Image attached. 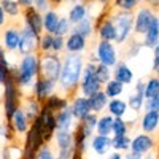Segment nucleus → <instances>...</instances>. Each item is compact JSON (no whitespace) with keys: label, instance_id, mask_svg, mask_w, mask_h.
Masks as SVG:
<instances>
[{"label":"nucleus","instance_id":"1","mask_svg":"<svg viewBox=\"0 0 159 159\" xmlns=\"http://www.w3.org/2000/svg\"><path fill=\"white\" fill-rule=\"evenodd\" d=\"M83 56L81 54H67L62 61V70L59 76V83L64 91H73L80 86V80L83 73Z\"/></svg>","mask_w":159,"mask_h":159},{"label":"nucleus","instance_id":"2","mask_svg":"<svg viewBox=\"0 0 159 159\" xmlns=\"http://www.w3.org/2000/svg\"><path fill=\"white\" fill-rule=\"evenodd\" d=\"M11 75L15 78L16 84L19 86V89L32 86V81L38 76V56H37V52L24 54L18 67L11 69Z\"/></svg>","mask_w":159,"mask_h":159},{"label":"nucleus","instance_id":"3","mask_svg":"<svg viewBox=\"0 0 159 159\" xmlns=\"http://www.w3.org/2000/svg\"><path fill=\"white\" fill-rule=\"evenodd\" d=\"M62 70V61L56 52H43L42 57H38V75L43 76L52 83L59 81Z\"/></svg>","mask_w":159,"mask_h":159},{"label":"nucleus","instance_id":"4","mask_svg":"<svg viewBox=\"0 0 159 159\" xmlns=\"http://www.w3.org/2000/svg\"><path fill=\"white\" fill-rule=\"evenodd\" d=\"M115 27H116V40L118 45H123L127 42V38L132 35L134 30V15L130 11H116L111 16Z\"/></svg>","mask_w":159,"mask_h":159},{"label":"nucleus","instance_id":"5","mask_svg":"<svg viewBox=\"0 0 159 159\" xmlns=\"http://www.w3.org/2000/svg\"><path fill=\"white\" fill-rule=\"evenodd\" d=\"M5 91H3V110H5V116L7 119L10 121L13 113H15L19 107L21 103V99H19V86L16 84L15 78H13V75L10 73V76L7 78L5 81Z\"/></svg>","mask_w":159,"mask_h":159},{"label":"nucleus","instance_id":"6","mask_svg":"<svg viewBox=\"0 0 159 159\" xmlns=\"http://www.w3.org/2000/svg\"><path fill=\"white\" fill-rule=\"evenodd\" d=\"M96 62H89L83 67V73H81V80H80V91H81V96L89 97L96 92L102 91V83L99 81V78L96 75Z\"/></svg>","mask_w":159,"mask_h":159},{"label":"nucleus","instance_id":"7","mask_svg":"<svg viewBox=\"0 0 159 159\" xmlns=\"http://www.w3.org/2000/svg\"><path fill=\"white\" fill-rule=\"evenodd\" d=\"M157 16L154 15V11L151 7H142L137 10L135 16H134V32L135 35H143L148 30V27L151 25V22L156 19Z\"/></svg>","mask_w":159,"mask_h":159},{"label":"nucleus","instance_id":"8","mask_svg":"<svg viewBox=\"0 0 159 159\" xmlns=\"http://www.w3.org/2000/svg\"><path fill=\"white\" fill-rule=\"evenodd\" d=\"M96 56H97V62L107 65V67H115L118 62V54H116V49H115L113 43L105 42V40H100L97 43Z\"/></svg>","mask_w":159,"mask_h":159},{"label":"nucleus","instance_id":"9","mask_svg":"<svg viewBox=\"0 0 159 159\" xmlns=\"http://www.w3.org/2000/svg\"><path fill=\"white\" fill-rule=\"evenodd\" d=\"M54 139L59 148L57 159H70L73 153V132L72 130H57L54 132Z\"/></svg>","mask_w":159,"mask_h":159},{"label":"nucleus","instance_id":"10","mask_svg":"<svg viewBox=\"0 0 159 159\" xmlns=\"http://www.w3.org/2000/svg\"><path fill=\"white\" fill-rule=\"evenodd\" d=\"M37 121L40 124V129H42V134H43V139L46 143L56 132V113H52L42 107V111H40Z\"/></svg>","mask_w":159,"mask_h":159},{"label":"nucleus","instance_id":"11","mask_svg":"<svg viewBox=\"0 0 159 159\" xmlns=\"http://www.w3.org/2000/svg\"><path fill=\"white\" fill-rule=\"evenodd\" d=\"M38 40L40 35H37L34 30H30L29 27H24L21 29V42L18 46V51L21 54H30V52H35V49L38 48Z\"/></svg>","mask_w":159,"mask_h":159},{"label":"nucleus","instance_id":"12","mask_svg":"<svg viewBox=\"0 0 159 159\" xmlns=\"http://www.w3.org/2000/svg\"><path fill=\"white\" fill-rule=\"evenodd\" d=\"M22 18H24V25L34 30L37 35L43 34V15L40 11H37L34 7H27L22 11Z\"/></svg>","mask_w":159,"mask_h":159},{"label":"nucleus","instance_id":"13","mask_svg":"<svg viewBox=\"0 0 159 159\" xmlns=\"http://www.w3.org/2000/svg\"><path fill=\"white\" fill-rule=\"evenodd\" d=\"M64 49H67L69 54H80V52H83L86 49V38L76 32H70L65 37Z\"/></svg>","mask_w":159,"mask_h":159},{"label":"nucleus","instance_id":"14","mask_svg":"<svg viewBox=\"0 0 159 159\" xmlns=\"http://www.w3.org/2000/svg\"><path fill=\"white\" fill-rule=\"evenodd\" d=\"M54 91V83L49 81V80L43 78V76H38L34 83V97L38 102H43L48 96L52 94Z\"/></svg>","mask_w":159,"mask_h":159},{"label":"nucleus","instance_id":"15","mask_svg":"<svg viewBox=\"0 0 159 159\" xmlns=\"http://www.w3.org/2000/svg\"><path fill=\"white\" fill-rule=\"evenodd\" d=\"M154 147V142L148 134H139L137 137H134L130 140V151L139 153V154H147L148 151H151V148Z\"/></svg>","mask_w":159,"mask_h":159},{"label":"nucleus","instance_id":"16","mask_svg":"<svg viewBox=\"0 0 159 159\" xmlns=\"http://www.w3.org/2000/svg\"><path fill=\"white\" fill-rule=\"evenodd\" d=\"M69 108L72 111V116L78 121L84 119L89 113H91V108H89V103H88V97L84 96H78L73 99L72 105H69Z\"/></svg>","mask_w":159,"mask_h":159},{"label":"nucleus","instance_id":"17","mask_svg":"<svg viewBox=\"0 0 159 159\" xmlns=\"http://www.w3.org/2000/svg\"><path fill=\"white\" fill-rule=\"evenodd\" d=\"M97 34H99V38L100 40H105V42H115L116 40V27H115V22L110 18H105L99 22L97 25Z\"/></svg>","mask_w":159,"mask_h":159},{"label":"nucleus","instance_id":"18","mask_svg":"<svg viewBox=\"0 0 159 159\" xmlns=\"http://www.w3.org/2000/svg\"><path fill=\"white\" fill-rule=\"evenodd\" d=\"M113 80L119 81L121 84H130L132 80H134V72L129 69L126 62H116L113 70Z\"/></svg>","mask_w":159,"mask_h":159},{"label":"nucleus","instance_id":"19","mask_svg":"<svg viewBox=\"0 0 159 159\" xmlns=\"http://www.w3.org/2000/svg\"><path fill=\"white\" fill-rule=\"evenodd\" d=\"M21 42V30L16 27H8L3 32V48L5 51H18Z\"/></svg>","mask_w":159,"mask_h":159},{"label":"nucleus","instance_id":"20","mask_svg":"<svg viewBox=\"0 0 159 159\" xmlns=\"http://www.w3.org/2000/svg\"><path fill=\"white\" fill-rule=\"evenodd\" d=\"M10 126L15 129V132H18V134H25V132L29 130L30 127V123L27 121V118H25L22 108H18L15 113H13L11 119H10Z\"/></svg>","mask_w":159,"mask_h":159},{"label":"nucleus","instance_id":"21","mask_svg":"<svg viewBox=\"0 0 159 159\" xmlns=\"http://www.w3.org/2000/svg\"><path fill=\"white\" fill-rule=\"evenodd\" d=\"M97 119H99L97 113H92V111H91L84 119H81V121L78 123L76 130H78V132H81V134H83L86 139H91V137H92V134H94V130H96Z\"/></svg>","mask_w":159,"mask_h":159},{"label":"nucleus","instance_id":"22","mask_svg":"<svg viewBox=\"0 0 159 159\" xmlns=\"http://www.w3.org/2000/svg\"><path fill=\"white\" fill-rule=\"evenodd\" d=\"M67 107H69V100L62 96H57V94H51L43 100V108H46L52 113H57Z\"/></svg>","mask_w":159,"mask_h":159},{"label":"nucleus","instance_id":"23","mask_svg":"<svg viewBox=\"0 0 159 159\" xmlns=\"http://www.w3.org/2000/svg\"><path fill=\"white\" fill-rule=\"evenodd\" d=\"M91 148L97 154H107L108 150H111V137L107 135H92L91 137Z\"/></svg>","mask_w":159,"mask_h":159},{"label":"nucleus","instance_id":"24","mask_svg":"<svg viewBox=\"0 0 159 159\" xmlns=\"http://www.w3.org/2000/svg\"><path fill=\"white\" fill-rule=\"evenodd\" d=\"M157 43H159V25H157V18H156L148 27V30L143 34V43L142 45L153 49Z\"/></svg>","mask_w":159,"mask_h":159},{"label":"nucleus","instance_id":"25","mask_svg":"<svg viewBox=\"0 0 159 159\" xmlns=\"http://www.w3.org/2000/svg\"><path fill=\"white\" fill-rule=\"evenodd\" d=\"M88 16V5L86 3H73L69 10V15H67V19L72 25L78 24L81 19H84Z\"/></svg>","mask_w":159,"mask_h":159},{"label":"nucleus","instance_id":"26","mask_svg":"<svg viewBox=\"0 0 159 159\" xmlns=\"http://www.w3.org/2000/svg\"><path fill=\"white\" fill-rule=\"evenodd\" d=\"M88 103H89V108H91L92 113H99V111H102L105 107H107L108 97L105 96L103 91H99V92H96V94H92V96L88 97Z\"/></svg>","mask_w":159,"mask_h":159},{"label":"nucleus","instance_id":"27","mask_svg":"<svg viewBox=\"0 0 159 159\" xmlns=\"http://www.w3.org/2000/svg\"><path fill=\"white\" fill-rule=\"evenodd\" d=\"M72 124H73V116L69 107L56 113V129L57 130H70Z\"/></svg>","mask_w":159,"mask_h":159},{"label":"nucleus","instance_id":"28","mask_svg":"<svg viewBox=\"0 0 159 159\" xmlns=\"http://www.w3.org/2000/svg\"><path fill=\"white\" fill-rule=\"evenodd\" d=\"M159 126V111H145L142 116V130L150 134Z\"/></svg>","mask_w":159,"mask_h":159},{"label":"nucleus","instance_id":"29","mask_svg":"<svg viewBox=\"0 0 159 159\" xmlns=\"http://www.w3.org/2000/svg\"><path fill=\"white\" fill-rule=\"evenodd\" d=\"M22 111H24L25 118H27V121H29V123H32L34 119H37V118H38L40 111H42V103H40L35 97H29V99H27V102H25V105H24Z\"/></svg>","mask_w":159,"mask_h":159},{"label":"nucleus","instance_id":"30","mask_svg":"<svg viewBox=\"0 0 159 159\" xmlns=\"http://www.w3.org/2000/svg\"><path fill=\"white\" fill-rule=\"evenodd\" d=\"M59 13L56 10H48L43 13V32L46 34H54V29L59 22Z\"/></svg>","mask_w":159,"mask_h":159},{"label":"nucleus","instance_id":"31","mask_svg":"<svg viewBox=\"0 0 159 159\" xmlns=\"http://www.w3.org/2000/svg\"><path fill=\"white\" fill-rule=\"evenodd\" d=\"M72 32H76L81 37H84L86 40L94 34V24H92V19L89 16H86L84 19H81L78 24L72 25Z\"/></svg>","mask_w":159,"mask_h":159},{"label":"nucleus","instance_id":"32","mask_svg":"<svg viewBox=\"0 0 159 159\" xmlns=\"http://www.w3.org/2000/svg\"><path fill=\"white\" fill-rule=\"evenodd\" d=\"M107 107H108V115H111L113 118H123L127 111V102L121 100V99H111L108 103H107Z\"/></svg>","mask_w":159,"mask_h":159},{"label":"nucleus","instance_id":"33","mask_svg":"<svg viewBox=\"0 0 159 159\" xmlns=\"http://www.w3.org/2000/svg\"><path fill=\"white\" fill-rule=\"evenodd\" d=\"M111 127H113V116L111 115H103L97 119L96 124V130L99 135H107L110 137L111 134Z\"/></svg>","mask_w":159,"mask_h":159},{"label":"nucleus","instance_id":"34","mask_svg":"<svg viewBox=\"0 0 159 159\" xmlns=\"http://www.w3.org/2000/svg\"><path fill=\"white\" fill-rule=\"evenodd\" d=\"M102 91L105 92V96L108 99H116L118 96H121V92L124 91V84H121L119 81H116V80H110V81L105 83Z\"/></svg>","mask_w":159,"mask_h":159},{"label":"nucleus","instance_id":"35","mask_svg":"<svg viewBox=\"0 0 159 159\" xmlns=\"http://www.w3.org/2000/svg\"><path fill=\"white\" fill-rule=\"evenodd\" d=\"M0 7L5 11L7 16H11V18H18L21 15V7L16 0H0Z\"/></svg>","mask_w":159,"mask_h":159},{"label":"nucleus","instance_id":"36","mask_svg":"<svg viewBox=\"0 0 159 159\" xmlns=\"http://www.w3.org/2000/svg\"><path fill=\"white\" fill-rule=\"evenodd\" d=\"M111 148L116 150L118 153L121 151H127L130 148V139L127 134L124 135H113L111 137Z\"/></svg>","mask_w":159,"mask_h":159},{"label":"nucleus","instance_id":"37","mask_svg":"<svg viewBox=\"0 0 159 159\" xmlns=\"http://www.w3.org/2000/svg\"><path fill=\"white\" fill-rule=\"evenodd\" d=\"M159 94V78L157 76H151L147 83H145L143 88V97L145 99H150Z\"/></svg>","mask_w":159,"mask_h":159},{"label":"nucleus","instance_id":"38","mask_svg":"<svg viewBox=\"0 0 159 159\" xmlns=\"http://www.w3.org/2000/svg\"><path fill=\"white\" fill-rule=\"evenodd\" d=\"M143 103H145V97H143V92L142 91H134L132 94L129 96V102H127V107L130 110H134V111H139L142 110L143 107Z\"/></svg>","mask_w":159,"mask_h":159},{"label":"nucleus","instance_id":"39","mask_svg":"<svg viewBox=\"0 0 159 159\" xmlns=\"http://www.w3.org/2000/svg\"><path fill=\"white\" fill-rule=\"evenodd\" d=\"M70 32H72V24L69 22L67 18L61 16V18H59V22H57V25H56V29H54V34H52V35L67 37Z\"/></svg>","mask_w":159,"mask_h":159},{"label":"nucleus","instance_id":"40","mask_svg":"<svg viewBox=\"0 0 159 159\" xmlns=\"http://www.w3.org/2000/svg\"><path fill=\"white\" fill-rule=\"evenodd\" d=\"M94 70H96V75H97V78H99V81L102 83V84H105L107 81H110V76H111V70H110V67H107V65H103V64H96V67H94Z\"/></svg>","mask_w":159,"mask_h":159},{"label":"nucleus","instance_id":"41","mask_svg":"<svg viewBox=\"0 0 159 159\" xmlns=\"http://www.w3.org/2000/svg\"><path fill=\"white\" fill-rule=\"evenodd\" d=\"M52 34H46L43 32L40 35V40H38V49L42 52H51V48H52Z\"/></svg>","mask_w":159,"mask_h":159},{"label":"nucleus","instance_id":"42","mask_svg":"<svg viewBox=\"0 0 159 159\" xmlns=\"http://www.w3.org/2000/svg\"><path fill=\"white\" fill-rule=\"evenodd\" d=\"M127 123L123 118H113V127H111V134L113 135H124L127 134Z\"/></svg>","mask_w":159,"mask_h":159},{"label":"nucleus","instance_id":"43","mask_svg":"<svg viewBox=\"0 0 159 159\" xmlns=\"http://www.w3.org/2000/svg\"><path fill=\"white\" fill-rule=\"evenodd\" d=\"M115 2V7L119 10V11H134L139 5L140 0H113Z\"/></svg>","mask_w":159,"mask_h":159},{"label":"nucleus","instance_id":"44","mask_svg":"<svg viewBox=\"0 0 159 159\" xmlns=\"http://www.w3.org/2000/svg\"><path fill=\"white\" fill-rule=\"evenodd\" d=\"M3 159H22V150L16 147H8L3 151Z\"/></svg>","mask_w":159,"mask_h":159},{"label":"nucleus","instance_id":"45","mask_svg":"<svg viewBox=\"0 0 159 159\" xmlns=\"http://www.w3.org/2000/svg\"><path fill=\"white\" fill-rule=\"evenodd\" d=\"M35 159H54V154H52L51 148L45 143V145H42V147H40V150L35 153Z\"/></svg>","mask_w":159,"mask_h":159},{"label":"nucleus","instance_id":"46","mask_svg":"<svg viewBox=\"0 0 159 159\" xmlns=\"http://www.w3.org/2000/svg\"><path fill=\"white\" fill-rule=\"evenodd\" d=\"M145 110L147 111H159V94L150 99H145Z\"/></svg>","mask_w":159,"mask_h":159},{"label":"nucleus","instance_id":"47","mask_svg":"<svg viewBox=\"0 0 159 159\" xmlns=\"http://www.w3.org/2000/svg\"><path fill=\"white\" fill-rule=\"evenodd\" d=\"M64 45H65V37H59V35H54L52 37V48H51V52H61L64 49Z\"/></svg>","mask_w":159,"mask_h":159},{"label":"nucleus","instance_id":"48","mask_svg":"<svg viewBox=\"0 0 159 159\" xmlns=\"http://www.w3.org/2000/svg\"><path fill=\"white\" fill-rule=\"evenodd\" d=\"M32 7L40 13H45L51 8V3H49V0H32Z\"/></svg>","mask_w":159,"mask_h":159},{"label":"nucleus","instance_id":"49","mask_svg":"<svg viewBox=\"0 0 159 159\" xmlns=\"http://www.w3.org/2000/svg\"><path fill=\"white\" fill-rule=\"evenodd\" d=\"M153 72H159V43L153 48Z\"/></svg>","mask_w":159,"mask_h":159},{"label":"nucleus","instance_id":"50","mask_svg":"<svg viewBox=\"0 0 159 159\" xmlns=\"http://www.w3.org/2000/svg\"><path fill=\"white\" fill-rule=\"evenodd\" d=\"M142 46H143V45L139 43V42H134V43H132L130 48H129V52H127L129 57H137L139 52H140V49H142Z\"/></svg>","mask_w":159,"mask_h":159},{"label":"nucleus","instance_id":"51","mask_svg":"<svg viewBox=\"0 0 159 159\" xmlns=\"http://www.w3.org/2000/svg\"><path fill=\"white\" fill-rule=\"evenodd\" d=\"M10 73H11V70H7V69H3L2 65H0V84H5L7 78L10 76Z\"/></svg>","mask_w":159,"mask_h":159},{"label":"nucleus","instance_id":"52","mask_svg":"<svg viewBox=\"0 0 159 159\" xmlns=\"http://www.w3.org/2000/svg\"><path fill=\"white\" fill-rule=\"evenodd\" d=\"M123 159H143V156L139 153H134V151H129L126 154V157H123Z\"/></svg>","mask_w":159,"mask_h":159},{"label":"nucleus","instance_id":"53","mask_svg":"<svg viewBox=\"0 0 159 159\" xmlns=\"http://www.w3.org/2000/svg\"><path fill=\"white\" fill-rule=\"evenodd\" d=\"M19 3L21 8H27V7H32V0H16Z\"/></svg>","mask_w":159,"mask_h":159},{"label":"nucleus","instance_id":"54","mask_svg":"<svg viewBox=\"0 0 159 159\" xmlns=\"http://www.w3.org/2000/svg\"><path fill=\"white\" fill-rule=\"evenodd\" d=\"M5 21H7V15H5V11L2 10V7H0V27L5 24Z\"/></svg>","mask_w":159,"mask_h":159},{"label":"nucleus","instance_id":"55","mask_svg":"<svg viewBox=\"0 0 159 159\" xmlns=\"http://www.w3.org/2000/svg\"><path fill=\"white\" fill-rule=\"evenodd\" d=\"M108 159H123V156H121V153H113V154H110L108 156Z\"/></svg>","mask_w":159,"mask_h":159},{"label":"nucleus","instance_id":"56","mask_svg":"<svg viewBox=\"0 0 159 159\" xmlns=\"http://www.w3.org/2000/svg\"><path fill=\"white\" fill-rule=\"evenodd\" d=\"M145 2L151 7H159V0H145Z\"/></svg>","mask_w":159,"mask_h":159},{"label":"nucleus","instance_id":"57","mask_svg":"<svg viewBox=\"0 0 159 159\" xmlns=\"http://www.w3.org/2000/svg\"><path fill=\"white\" fill-rule=\"evenodd\" d=\"M64 0H49V3L51 5H59V3H62Z\"/></svg>","mask_w":159,"mask_h":159},{"label":"nucleus","instance_id":"58","mask_svg":"<svg viewBox=\"0 0 159 159\" xmlns=\"http://www.w3.org/2000/svg\"><path fill=\"white\" fill-rule=\"evenodd\" d=\"M72 2H75V3H86L88 0H72Z\"/></svg>","mask_w":159,"mask_h":159},{"label":"nucleus","instance_id":"59","mask_svg":"<svg viewBox=\"0 0 159 159\" xmlns=\"http://www.w3.org/2000/svg\"><path fill=\"white\" fill-rule=\"evenodd\" d=\"M96 2H99V3H102V5H105V3H108L110 0H96Z\"/></svg>","mask_w":159,"mask_h":159},{"label":"nucleus","instance_id":"60","mask_svg":"<svg viewBox=\"0 0 159 159\" xmlns=\"http://www.w3.org/2000/svg\"><path fill=\"white\" fill-rule=\"evenodd\" d=\"M157 25H159V16H157Z\"/></svg>","mask_w":159,"mask_h":159},{"label":"nucleus","instance_id":"61","mask_svg":"<svg viewBox=\"0 0 159 159\" xmlns=\"http://www.w3.org/2000/svg\"><path fill=\"white\" fill-rule=\"evenodd\" d=\"M157 78H159V72H157Z\"/></svg>","mask_w":159,"mask_h":159}]
</instances>
